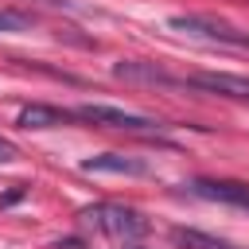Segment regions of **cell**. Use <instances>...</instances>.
Segmentation results:
<instances>
[{"instance_id": "cell-1", "label": "cell", "mask_w": 249, "mask_h": 249, "mask_svg": "<svg viewBox=\"0 0 249 249\" xmlns=\"http://www.w3.org/2000/svg\"><path fill=\"white\" fill-rule=\"evenodd\" d=\"M82 222L93 226L97 233L113 237L121 249L140 245L144 233H148V218H144L136 206H124V202H93V206L82 210Z\"/></svg>"}, {"instance_id": "cell-2", "label": "cell", "mask_w": 249, "mask_h": 249, "mask_svg": "<svg viewBox=\"0 0 249 249\" xmlns=\"http://www.w3.org/2000/svg\"><path fill=\"white\" fill-rule=\"evenodd\" d=\"M171 31L198 39V43H214V47H233V51H249V31L218 19V16H171L167 19Z\"/></svg>"}, {"instance_id": "cell-3", "label": "cell", "mask_w": 249, "mask_h": 249, "mask_svg": "<svg viewBox=\"0 0 249 249\" xmlns=\"http://www.w3.org/2000/svg\"><path fill=\"white\" fill-rule=\"evenodd\" d=\"M74 117L89 121V124H101V128H121V132H160L163 128L152 117H140V113H128V109H113V105H78Z\"/></svg>"}, {"instance_id": "cell-4", "label": "cell", "mask_w": 249, "mask_h": 249, "mask_svg": "<svg viewBox=\"0 0 249 249\" xmlns=\"http://www.w3.org/2000/svg\"><path fill=\"white\" fill-rule=\"evenodd\" d=\"M191 195L206 202H226L237 210H249V183L241 179H191Z\"/></svg>"}, {"instance_id": "cell-5", "label": "cell", "mask_w": 249, "mask_h": 249, "mask_svg": "<svg viewBox=\"0 0 249 249\" xmlns=\"http://www.w3.org/2000/svg\"><path fill=\"white\" fill-rule=\"evenodd\" d=\"M183 89H206L218 97L249 101V78H241V74H191V78H183Z\"/></svg>"}, {"instance_id": "cell-6", "label": "cell", "mask_w": 249, "mask_h": 249, "mask_svg": "<svg viewBox=\"0 0 249 249\" xmlns=\"http://www.w3.org/2000/svg\"><path fill=\"white\" fill-rule=\"evenodd\" d=\"M82 171H89V175H148V163L136 156H124V152H101V156L82 160Z\"/></svg>"}, {"instance_id": "cell-7", "label": "cell", "mask_w": 249, "mask_h": 249, "mask_svg": "<svg viewBox=\"0 0 249 249\" xmlns=\"http://www.w3.org/2000/svg\"><path fill=\"white\" fill-rule=\"evenodd\" d=\"M113 74L124 78V82H144V86H183L179 74H167V70L156 66V62H117Z\"/></svg>"}, {"instance_id": "cell-8", "label": "cell", "mask_w": 249, "mask_h": 249, "mask_svg": "<svg viewBox=\"0 0 249 249\" xmlns=\"http://www.w3.org/2000/svg\"><path fill=\"white\" fill-rule=\"evenodd\" d=\"M171 245L175 249H245V245H233L226 237H214L206 230H195V226H171Z\"/></svg>"}, {"instance_id": "cell-9", "label": "cell", "mask_w": 249, "mask_h": 249, "mask_svg": "<svg viewBox=\"0 0 249 249\" xmlns=\"http://www.w3.org/2000/svg\"><path fill=\"white\" fill-rule=\"evenodd\" d=\"M74 113H66V109H54V105H27V109H19V124L23 128H58V124H66Z\"/></svg>"}, {"instance_id": "cell-10", "label": "cell", "mask_w": 249, "mask_h": 249, "mask_svg": "<svg viewBox=\"0 0 249 249\" xmlns=\"http://www.w3.org/2000/svg\"><path fill=\"white\" fill-rule=\"evenodd\" d=\"M16 156H19V152H16V144H12V140H4V136H0V163H12V160H16Z\"/></svg>"}]
</instances>
